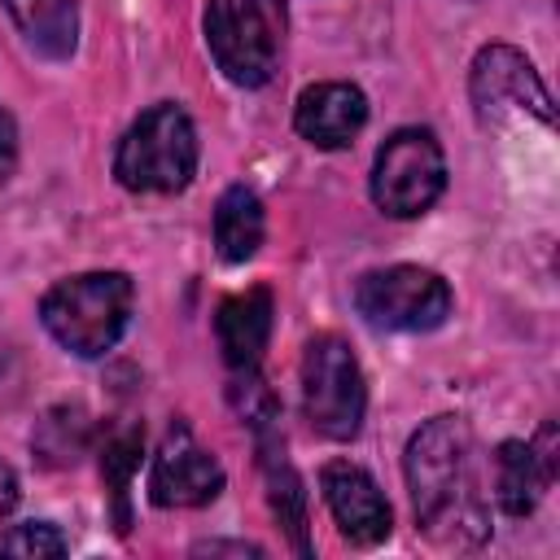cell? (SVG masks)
Masks as SVG:
<instances>
[{"mask_svg": "<svg viewBox=\"0 0 560 560\" xmlns=\"http://www.w3.org/2000/svg\"><path fill=\"white\" fill-rule=\"evenodd\" d=\"M262 232H267V219H262V201L254 188L245 184H232L219 206H214V245H219V258L223 262H245L258 254L262 245Z\"/></svg>", "mask_w": 560, "mask_h": 560, "instance_id": "obj_16", "label": "cell"}, {"mask_svg": "<svg viewBox=\"0 0 560 560\" xmlns=\"http://www.w3.org/2000/svg\"><path fill=\"white\" fill-rule=\"evenodd\" d=\"M88 446H92V416L79 402L48 407L31 433V451L48 468H70L79 455H88Z\"/></svg>", "mask_w": 560, "mask_h": 560, "instance_id": "obj_17", "label": "cell"}, {"mask_svg": "<svg viewBox=\"0 0 560 560\" xmlns=\"http://www.w3.org/2000/svg\"><path fill=\"white\" fill-rule=\"evenodd\" d=\"M271 315H276V302H271V289H262V284H254L245 293H232L219 306L214 337H219V350H223L232 372L258 368V359L271 341Z\"/></svg>", "mask_w": 560, "mask_h": 560, "instance_id": "obj_12", "label": "cell"}, {"mask_svg": "<svg viewBox=\"0 0 560 560\" xmlns=\"http://www.w3.org/2000/svg\"><path fill=\"white\" fill-rule=\"evenodd\" d=\"M223 490L219 459L197 446V438L184 424H171L149 472V499L158 508H206Z\"/></svg>", "mask_w": 560, "mask_h": 560, "instance_id": "obj_9", "label": "cell"}, {"mask_svg": "<svg viewBox=\"0 0 560 560\" xmlns=\"http://www.w3.org/2000/svg\"><path fill=\"white\" fill-rule=\"evenodd\" d=\"M131 302H136V289L122 271H83V276L57 280L44 293L39 315L61 350L79 359H101L127 332Z\"/></svg>", "mask_w": 560, "mask_h": 560, "instance_id": "obj_2", "label": "cell"}, {"mask_svg": "<svg viewBox=\"0 0 560 560\" xmlns=\"http://www.w3.org/2000/svg\"><path fill=\"white\" fill-rule=\"evenodd\" d=\"M402 472L416 521L429 534V542L451 551H468L486 542L490 516L477 481V446H472V429L459 416L424 420L407 442Z\"/></svg>", "mask_w": 560, "mask_h": 560, "instance_id": "obj_1", "label": "cell"}, {"mask_svg": "<svg viewBox=\"0 0 560 560\" xmlns=\"http://www.w3.org/2000/svg\"><path fill=\"white\" fill-rule=\"evenodd\" d=\"M468 92H472L481 122H499L508 114H534L542 127H556V109H551V96H547L538 70L529 66L525 52H516L508 44H486L472 57Z\"/></svg>", "mask_w": 560, "mask_h": 560, "instance_id": "obj_8", "label": "cell"}, {"mask_svg": "<svg viewBox=\"0 0 560 560\" xmlns=\"http://www.w3.org/2000/svg\"><path fill=\"white\" fill-rule=\"evenodd\" d=\"M140 446H144V433L136 424H122L118 433L105 438V451H101V477L114 494V512H118V529L127 534V490H131V472L140 468Z\"/></svg>", "mask_w": 560, "mask_h": 560, "instance_id": "obj_18", "label": "cell"}, {"mask_svg": "<svg viewBox=\"0 0 560 560\" xmlns=\"http://www.w3.org/2000/svg\"><path fill=\"white\" fill-rule=\"evenodd\" d=\"M354 306L372 328L385 332H429L451 315V284L411 262H394L381 271L359 276Z\"/></svg>", "mask_w": 560, "mask_h": 560, "instance_id": "obj_6", "label": "cell"}, {"mask_svg": "<svg viewBox=\"0 0 560 560\" xmlns=\"http://www.w3.org/2000/svg\"><path fill=\"white\" fill-rule=\"evenodd\" d=\"M363 368L337 332H319L302 354V411L315 433L350 442L363 429Z\"/></svg>", "mask_w": 560, "mask_h": 560, "instance_id": "obj_4", "label": "cell"}, {"mask_svg": "<svg viewBox=\"0 0 560 560\" xmlns=\"http://www.w3.org/2000/svg\"><path fill=\"white\" fill-rule=\"evenodd\" d=\"M18 494H22V490H18V472H13V468L0 459V521H4V516L18 508Z\"/></svg>", "mask_w": 560, "mask_h": 560, "instance_id": "obj_21", "label": "cell"}, {"mask_svg": "<svg viewBox=\"0 0 560 560\" xmlns=\"http://www.w3.org/2000/svg\"><path fill=\"white\" fill-rule=\"evenodd\" d=\"M368 122V96L354 83H315L298 96L293 127L315 149H341L350 144Z\"/></svg>", "mask_w": 560, "mask_h": 560, "instance_id": "obj_11", "label": "cell"}, {"mask_svg": "<svg viewBox=\"0 0 560 560\" xmlns=\"http://www.w3.org/2000/svg\"><path fill=\"white\" fill-rule=\"evenodd\" d=\"M206 44L236 88H262L276 74V31L258 0H206Z\"/></svg>", "mask_w": 560, "mask_h": 560, "instance_id": "obj_7", "label": "cell"}, {"mask_svg": "<svg viewBox=\"0 0 560 560\" xmlns=\"http://www.w3.org/2000/svg\"><path fill=\"white\" fill-rule=\"evenodd\" d=\"M0 556L52 560V556H66V538L48 521H26V525H13L9 534H0Z\"/></svg>", "mask_w": 560, "mask_h": 560, "instance_id": "obj_19", "label": "cell"}, {"mask_svg": "<svg viewBox=\"0 0 560 560\" xmlns=\"http://www.w3.org/2000/svg\"><path fill=\"white\" fill-rule=\"evenodd\" d=\"M197 556H262V547H254V542H197L192 547Z\"/></svg>", "mask_w": 560, "mask_h": 560, "instance_id": "obj_22", "label": "cell"}, {"mask_svg": "<svg viewBox=\"0 0 560 560\" xmlns=\"http://www.w3.org/2000/svg\"><path fill=\"white\" fill-rule=\"evenodd\" d=\"M197 171V127L175 105L162 101L144 109L114 153V175L131 192H179Z\"/></svg>", "mask_w": 560, "mask_h": 560, "instance_id": "obj_3", "label": "cell"}, {"mask_svg": "<svg viewBox=\"0 0 560 560\" xmlns=\"http://www.w3.org/2000/svg\"><path fill=\"white\" fill-rule=\"evenodd\" d=\"M249 429H254V438H258V459H262L271 512H276L280 525L289 529L293 547H298L302 556H311V542H306V494H302V477L293 472V464H289V455H284V438H280V429H276V416L254 420Z\"/></svg>", "mask_w": 560, "mask_h": 560, "instance_id": "obj_13", "label": "cell"}, {"mask_svg": "<svg viewBox=\"0 0 560 560\" xmlns=\"http://www.w3.org/2000/svg\"><path fill=\"white\" fill-rule=\"evenodd\" d=\"M547 486H551V472L542 468L529 442H503L494 451V499L508 516H529Z\"/></svg>", "mask_w": 560, "mask_h": 560, "instance_id": "obj_15", "label": "cell"}, {"mask_svg": "<svg viewBox=\"0 0 560 560\" xmlns=\"http://www.w3.org/2000/svg\"><path fill=\"white\" fill-rule=\"evenodd\" d=\"M319 486H324V499H328V512L337 521V529L359 542V547H376L389 538L394 529V512L381 494V486L350 459H332L324 464L319 472Z\"/></svg>", "mask_w": 560, "mask_h": 560, "instance_id": "obj_10", "label": "cell"}, {"mask_svg": "<svg viewBox=\"0 0 560 560\" xmlns=\"http://www.w3.org/2000/svg\"><path fill=\"white\" fill-rule=\"evenodd\" d=\"M13 18V26L22 31V39L48 57V61H66L79 44V4L74 0H0Z\"/></svg>", "mask_w": 560, "mask_h": 560, "instance_id": "obj_14", "label": "cell"}, {"mask_svg": "<svg viewBox=\"0 0 560 560\" xmlns=\"http://www.w3.org/2000/svg\"><path fill=\"white\" fill-rule=\"evenodd\" d=\"M13 166H18V127H13V118L0 109V184L13 175Z\"/></svg>", "mask_w": 560, "mask_h": 560, "instance_id": "obj_20", "label": "cell"}, {"mask_svg": "<svg viewBox=\"0 0 560 560\" xmlns=\"http://www.w3.org/2000/svg\"><path fill=\"white\" fill-rule=\"evenodd\" d=\"M446 188V158L429 127H402L394 131L372 166V201L389 219H416L424 214Z\"/></svg>", "mask_w": 560, "mask_h": 560, "instance_id": "obj_5", "label": "cell"}]
</instances>
